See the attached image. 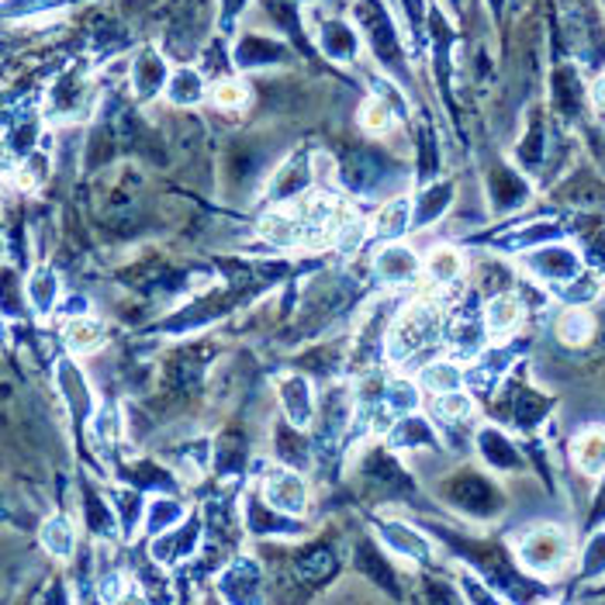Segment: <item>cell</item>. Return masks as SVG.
Returning a JSON list of instances; mask_svg holds the SVG:
<instances>
[{
  "label": "cell",
  "mask_w": 605,
  "mask_h": 605,
  "mask_svg": "<svg viewBox=\"0 0 605 605\" xmlns=\"http://www.w3.org/2000/svg\"><path fill=\"white\" fill-rule=\"evenodd\" d=\"M516 564L533 578H557L574 557V536L557 522H536L512 540Z\"/></svg>",
  "instance_id": "6da1fadb"
},
{
  "label": "cell",
  "mask_w": 605,
  "mask_h": 605,
  "mask_svg": "<svg viewBox=\"0 0 605 605\" xmlns=\"http://www.w3.org/2000/svg\"><path fill=\"white\" fill-rule=\"evenodd\" d=\"M439 332H443V322H439V308L433 301H412V305L401 308L391 322V329L385 336V356L391 363L415 360L433 347Z\"/></svg>",
  "instance_id": "7a4b0ae2"
},
{
  "label": "cell",
  "mask_w": 605,
  "mask_h": 605,
  "mask_svg": "<svg viewBox=\"0 0 605 605\" xmlns=\"http://www.w3.org/2000/svg\"><path fill=\"white\" fill-rule=\"evenodd\" d=\"M439 495L447 506H453L457 512L471 516V519H495L501 509H506V495L492 481V474H484L477 468H460L450 477H443Z\"/></svg>",
  "instance_id": "3957f363"
},
{
  "label": "cell",
  "mask_w": 605,
  "mask_h": 605,
  "mask_svg": "<svg viewBox=\"0 0 605 605\" xmlns=\"http://www.w3.org/2000/svg\"><path fill=\"white\" fill-rule=\"evenodd\" d=\"M339 180L350 194L377 201V194L398 187L401 173L395 167V159L385 156L380 149H356L347 164L339 167Z\"/></svg>",
  "instance_id": "277c9868"
},
{
  "label": "cell",
  "mask_w": 605,
  "mask_h": 605,
  "mask_svg": "<svg viewBox=\"0 0 605 605\" xmlns=\"http://www.w3.org/2000/svg\"><path fill=\"white\" fill-rule=\"evenodd\" d=\"M356 22L363 28V38H367V46L374 52V59L388 73H395L398 80H406L409 70L401 63V43H398V32H395V22L388 17V11L374 4V0H360L356 8Z\"/></svg>",
  "instance_id": "5b68a950"
},
{
  "label": "cell",
  "mask_w": 605,
  "mask_h": 605,
  "mask_svg": "<svg viewBox=\"0 0 605 605\" xmlns=\"http://www.w3.org/2000/svg\"><path fill=\"white\" fill-rule=\"evenodd\" d=\"M519 264L536 280H543V285L560 288V285H568V280H574L578 274H584V253L568 246L564 239H554V242H543V246L519 253Z\"/></svg>",
  "instance_id": "8992f818"
},
{
  "label": "cell",
  "mask_w": 605,
  "mask_h": 605,
  "mask_svg": "<svg viewBox=\"0 0 605 605\" xmlns=\"http://www.w3.org/2000/svg\"><path fill=\"white\" fill-rule=\"evenodd\" d=\"M205 533L208 530H205V519H201V512H191V516H184V522H177L173 530L153 536L149 557L156 564H164V568H177V564L191 560L201 550V543H205Z\"/></svg>",
  "instance_id": "52a82bcc"
},
{
  "label": "cell",
  "mask_w": 605,
  "mask_h": 605,
  "mask_svg": "<svg viewBox=\"0 0 605 605\" xmlns=\"http://www.w3.org/2000/svg\"><path fill=\"white\" fill-rule=\"evenodd\" d=\"M395 450L391 447H377L363 457L360 463V481L367 484V488L385 498V501H395V498H406L412 492V477L406 474V468L391 457Z\"/></svg>",
  "instance_id": "ba28073f"
},
{
  "label": "cell",
  "mask_w": 605,
  "mask_h": 605,
  "mask_svg": "<svg viewBox=\"0 0 605 605\" xmlns=\"http://www.w3.org/2000/svg\"><path fill=\"white\" fill-rule=\"evenodd\" d=\"M215 589L226 602H259L264 598V564L250 554L226 560V568L215 578Z\"/></svg>",
  "instance_id": "9c48e42d"
},
{
  "label": "cell",
  "mask_w": 605,
  "mask_h": 605,
  "mask_svg": "<svg viewBox=\"0 0 605 605\" xmlns=\"http://www.w3.org/2000/svg\"><path fill=\"white\" fill-rule=\"evenodd\" d=\"M259 495H264L274 509L288 512V516H305L308 512V481L301 477L294 468H270L259 477Z\"/></svg>",
  "instance_id": "30bf717a"
},
{
  "label": "cell",
  "mask_w": 605,
  "mask_h": 605,
  "mask_svg": "<svg viewBox=\"0 0 605 605\" xmlns=\"http://www.w3.org/2000/svg\"><path fill=\"white\" fill-rule=\"evenodd\" d=\"M315 164H308L305 156H291L285 159L267 180V201L277 208V205H298L301 197H305L318 180H315Z\"/></svg>",
  "instance_id": "8fae6325"
},
{
  "label": "cell",
  "mask_w": 605,
  "mask_h": 605,
  "mask_svg": "<svg viewBox=\"0 0 605 605\" xmlns=\"http://www.w3.org/2000/svg\"><path fill=\"white\" fill-rule=\"evenodd\" d=\"M426 274V264L419 259L412 246H401V242H388L385 250H377L374 256V277L388 288H412L419 285V277Z\"/></svg>",
  "instance_id": "7c38bea8"
},
{
  "label": "cell",
  "mask_w": 605,
  "mask_h": 605,
  "mask_svg": "<svg viewBox=\"0 0 605 605\" xmlns=\"http://www.w3.org/2000/svg\"><path fill=\"white\" fill-rule=\"evenodd\" d=\"M52 380H56L59 398L66 401V409H70L76 426H87L90 415H94V395H90V385H87V374L80 371L73 360H56Z\"/></svg>",
  "instance_id": "4fadbf2b"
},
{
  "label": "cell",
  "mask_w": 605,
  "mask_h": 605,
  "mask_svg": "<svg viewBox=\"0 0 605 605\" xmlns=\"http://www.w3.org/2000/svg\"><path fill=\"white\" fill-rule=\"evenodd\" d=\"M274 385H277V401H280V409H285V419H291L301 429H308L318 419V401H315L308 377L291 371V374H280Z\"/></svg>",
  "instance_id": "5bb4252c"
},
{
  "label": "cell",
  "mask_w": 605,
  "mask_h": 605,
  "mask_svg": "<svg viewBox=\"0 0 605 605\" xmlns=\"http://www.w3.org/2000/svg\"><path fill=\"white\" fill-rule=\"evenodd\" d=\"M506 409L512 415V422L522 433H536L543 422H547L554 401L547 395H540L530 385H519V380H509L506 385Z\"/></svg>",
  "instance_id": "9a60e30c"
},
{
  "label": "cell",
  "mask_w": 605,
  "mask_h": 605,
  "mask_svg": "<svg viewBox=\"0 0 605 605\" xmlns=\"http://www.w3.org/2000/svg\"><path fill=\"white\" fill-rule=\"evenodd\" d=\"M474 447L484 460V468H492L498 474H516V471L527 468L522 450L509 439V433L498 429V426H481L477 436H474Z\"/></svg>",
  "instance_id": "2e32d148"
},
{
  "label": "cell",
  "mask_w": 605,
  "mask_h": 605,
  "mask_svg": "<svg viewBox=\"0 0 605 605\" xmlns=\"http://www.w3.org/2000/svg\"><path fill=\"white\" fill-rule=\"evenodd\" d=\"M280 63H288V46L280 38H270L264 32H246L235 43V52H232L235 70H267Z\"/></svg>",
  "instance_id": "e0dca14e"
},
{
  "label": "cell",
  "mask_w": 605,
  "mask_h": 605,
  "mask_svg": "<svg viewBox=\"0 0 605 605\" xmlns=\"http://www.w3.org/2000/svg\"><path fill=\"white\" fill-rule=\"evenodd\" d=\"M242 519H246V530L253 536H301V522H294L298 516H288V512H280L274 509L270 501L264 495H250L246 498V512H242Z\"/></svg>",
  "instance_id": "ac0fdd59"
},
{
  "label": "cell",
  "mask_w": 605,
  "mask_h": 605,
  "mask_svg": "<svg viewBox=\"0 0 605 605\" xmlns=\"http://www.w3.org/2000/svg\"><path fill=\"white\" fill-rule=\"evenodd\" d=\"M274 457H277V463H285V468L308 471L312 460H315V447H312V439L305 436V429L294 426L291 419H277V426H274Z\"/></svg>",
  "instance_id": "d6986e66"
},
{
  "label": "cell",
  "mask_w": 605,
  "mask_h": 605,
  "mask_svg": "<svg viewBox=\"0 0 605 605\" xmlns=\"http://www.w3.org/2000/svg\"><path fill=\"white\" fill-rule=\"evenodd\" d=\"M488 194H492L495 211H498V215H509V211H516V208L527 205L530 194H533V187H530V180L522 177V170L498 164V167L488 173Z\"/></svg>",
  "instance_id": "ffe728a7"
},
{
  "label": "cell",
  "mask_w": 605,
  "mask_h": 605,
  "mask_svg": "<svg viewBox=\"0 0 605 605\" xmlns=\"http://www.w3.org/2000/svg\"><path fill=\"white\" fill-rule=\"evenodd\" d=\"M167 80H170V66L167 59L159 56L156 49H143L129 66V84L135 90L138 100H153L156 94L167 90Z\"/></svg>",
  "instance_id": "44dd1931"
},
{
  "label": "cell",
  "mask_w": 605,
  "mask_h": 605,
  "mask_svg": "<svg viewBox=\"0 0 605 605\" xmlns=\"http://www.w3.org/2000/svg\"><path fill=\"white\" fill-rule=\"evenodd\" d=\"M377 533H380V540L388 543V550H391L395 557H406V560H412V564H429V560H433L429 540L422 536L419 530L406 527V522L380 519V522H377Z\"/></svg>",
  "instance_id": "7402d4cb"
},
{
  "label": "cell",
  "mask_w": 605,
  "mask_h": 605,
  "mask_svg": "<svg viewBox=\"0 0 605 605\" xmlns=\"http://www.w3.org/2000/svg\"><path fill=\"white\" fill-rule=\"evenodd\" d=\"M87 76L80 70H66L49 90V118H76L87 111Z\"/></svg>",
  "instance_id": "603a6c76"
},
{
  "label": "cell",
  "mask_w": 605,
  "mask_h": 605,
  "mask_svg": "<svg viewBox=\"0 0 605 605\" xmlns=\"http://www.w3.org/2000/svg\"><path fill=\"white\" fill-rule=\"evenodd\" d=\"M385 439L391 450H439V436L433 429V422L419 412L395 419V426L388 429Z\"/></svg>",
  "instance_id": "cb8c5ba5"
},
{
  "label": "cell",
  "mask_w": 605,
  "mask_h": 605,
  "mask_svg": "<svg viewBox=\"0 0 605 605\" xmlns=\"http://www.w3.org/2000/svg\"><path fill=\"white\" fill-rule=\"evenodd\" d=\"M453 205V180H433L412 197V229H429Z\"/></svg>",
  "instance_id": "d4e9b609"
},
{
  "label": "cell",
  "mask_w": 605,
  "mask_h": 605,
  "mask_svg": "<svg viewBox=\"0 0 605 605\" xmlns=\"http://www.w3.org/2000/svg\"><path fill=\"white\" fill-rule=\"evenodd\" d=\"M353 564H356V571L360 574H367L377 589H388L395 598L401 595L398 592V571H395V564L385 557V550L377 547V543L371 540H356V547H353Z\"/></svg>",
  "instance_id": "484cf974"
},
{
  "label": "cell",
  "mask_w": 605,
  "mask_h": 605,
  "mask_svg": "<svg viewBox=\"0 0 605 605\" xmlns=\"http://www.w3.org/2000/svg\"><path fill=\"white\" fill-rule=\"evenodd\" d=\"M318 46L329 59H336V63H353L360 52V35L350 22H342V17H326V22L318 25Z\"/></svg>",
  "instance_id": "4316f807"
},
{
  "label": "cell",
  "mask_w": 605,
  "mask_h": 605,
  "mask_svg": "<svg viewBox=\"0 0 605 605\" xmlns=\"http://www.w3.org/2000/svg\"><path fill=\"white\" fill-rule=\"evenodd\" d=\"M571 460L584 477H605V429L584 426L571 439Z\"/></svg>",
  "instance_id": "83f0119b"
},
{
  "label": "cell",
  "mask_w": 605,
  "mask_h": 605,
  "mask_svg": "<svg viewBox=\"0 0 605 605\" xmlns=\"http://www.w3.org/2000/svg\"><path fill=\"white\" fill-rule=\"evenodd\" d=\"M522 315H527V305L516 291H498L484 301V326H488L492 336H509L519 329Z\"/></svg>",
  "instance_id": "f1b7e54d"
},
{
  "label": "cell",
  "mask_w": 605,
  "mask_h": 605,
  "mask_svg": "<svg viewBox=\"0 0 605 605\" xmlns=\"http://www.w3.org/2000/svg\"><path fill=\"white\" fill-rule=\"evenodd\" d=\"M371 229H374V239H380V242H395L406 235L412 229V197L409 194L388 197L385 205L377 208Z\"/></svg>",
  "instance_id": "f546056e"
},
{
  "label": "cell",
  "mask_w": 605,
  "mask_h": 605,
  "mask_svg": "<svg viewBox=\"0 0 605 605\" xmlns=\"http://www.w3.org/2000/svg\"><path fill=\"white\" fill-rule=\"evenodd\" d=\"M108 498H111V506H114V512H118L121 536H135V530L146 522V509H149L146 492L125 481V484H118V488H111Z\"/></svg>",
  "instance_id": "4dcf8cb0"
},
{
  "label": "cell",
  "mask_w": 605,
  "mask_h": 605,
  "mask_svg": "<svg viewBox=\"0 0 605 605\" xmlns=\"http://www.w3.org/2000/svg\"><path fill=\"white\" fill-rule=\"evenodd\" d=\"M463 274H468V259H463V253L453 246H439L426 256V277L439 291L463 285Z\"/></svg>",
  "instance_id": "1f68e13d"
},
{
  "label": "cell",
  "mask_w": 605,
  "mask_h": 605,
  "mask_svg": "<svg viewBox=\"0 0 605 605\" xmlns=\"http://www.w3.org/2000/svg\"><path fill=\"white\" fill-rule=\"evenodd\" d=\"M25 298L35 315L49 318L56 308H59V280H56V270L49 264H38L28 280H25Z\"/></svg>",
  "instance_id": "d6a6232c"
},
{
  "label": "cell",
  "mask_w": 605,
  "mask_h": 605,
  "mask_svg": "<svg viewBox=\"0 0 605 605\" xmlns=\"http://www.w3.org/2000/svg\"><path fill=\"white\" fill-rule=\"evenodd\" d=\"M595 329H598V322L589 312V305H568L560 312L557 326H554V332H557V339L564 342V347H589Z\"/></svg>",
  "instance_id": "836d02e7"
},
{
  "label": "cell",
  "mask_w": 605,
  "mask_h": 605,
  "mask_svg": "<svg viewBox=\"0 0 605 605\" xmlns=\"http://www.w3.org/2000/svg\"><path fill=\"white\" fill-rule=\"evenodd\" d=\"M246 460H250V450H246V439L239 433H221L211 447V471L218 477H239L246 471Z\"/></svg>",
  "instance_id": "e575fe53"
},
{
  "label": "cell",
  "mask_w": 605,
  "mask_h": 605,
  "mask_svg": "<svg viewBox=\"0 0 605 605\" xmlns=\"http://www.w3.org/2000/svg\"><path fill=\"white\" fill-rule=\"evenodd\" d=\"M332 574H336V554L329 547H322V543L294 554V581L312 584L315 589V584L329 581Z\"/></svg>",
  "instance_id": "d590c367"
},
{
  "label": "cell",
  "mask_w": 605,
  "mask_h": 605,
  "mask_svg": "<svg viewBox=\"0 0 605 605\" xmlns=\"http://www.w3.org/2000/svg\"><path fill=\"white\" fill-rule=\"evenodd\" d=\"M205 76L194 66H177L167 80V90L164 97L170 100L173 108H197L201 100H205Z\"/></svg>",
  "instance_id": "8d00e7d4"
},
{
  "label": "cell",
  "mask_w": 605,
  "mask_h": 605,
  "mask_svg": "<svg viewBox=\"0 0 605 605\" xmlns=\"http://www.w3.org/2000/svg\"><path fill=\"white\" fill-rule=\"evenodd\" d=\"M584 87H581V76H578V70L574 66H560L557 73H554V108H557V114H564V118H578V114H584Z\"/></svg>",
  "instance_id": "74e56055"
},
{
  "label": "cell",
  "mask_w": 605,
  "mask_h": 605,
  "mask_svg": "<svg viewBox=\"0 0 605 605\" xmlns=\"http://www.w3.org/2000/svg\"><path fill=\"white\" fill-rule=\"evenodd\" d=\"M463 385H468V371L457 367V360H433L419 371V388L429 395L460 391Z\"/></svg>",
  "instance_id": "f35d334b"
},
{
  "label": "cell",
  "mask_w": 605,
  "mask_h": 605,
  "mask_svg": "<svg viewBox=\"0 0 605 605\" xmlns=\"http://www.w3.org/2000/svg\"><path fill=\"white\" fill-rule=\"evenodd\" d=\"M38 536H43V547L56 560H70L73 550H76V527H73V519L63 516V512L49 516L43 522V530H38Z\"/></svg>",
  "instance_id": "ab89813d"
},
{
  "label": "cell",
  "mask_w": 605,
  "mask_h": 605,
  "mask_svg": "<svg viewBox=\"0 0 605 605\" xmlns=\"http://www.w3.org/2000/svg\"><path fill=\"white\" fill-rule=\"evenodd\" d=\"M63 342H66V350H70V353H76V356L94 353V350H100V342H105V326H100V322H97V318H90V315L66 318Z\"/></svg>",
  "instance_id": "60d3db41"
},
{
  "label": "cell",
  "mask_w": 605,
  "mask_h": 605,
  "mask_svg": "<svg viewBox=\"0 0 605 605\" xmlns=\"http://www.w3.org/2000/svg\"><path fill=\"white\" fill-rule=\"evenodd\" d=\"M84 519H87V530L94 536H114V533H121V522H118L114 506L100 498L87 481H84Z\"/></svg>",
  "instance_id": "b9f144b4"
},
{
  "label": "cell",
  "mask_w": 605,
  "mask_h": 605,
  "mask_svg": "<svg viewBox=\"0 0 605 605\" xmlns=\"http://www.w3.org/2000/svg\"><path fill=\"white\" fill-rule=\"evenodd\" d=\"M184 506L173 498V492H156V498H149V509H146V533L149 536H159V533H167L173 530L177 522H184Z\"/></svg>",
  "instance_id": "7bdbcfd3"
},
{
  "label": "cell",
  "mask_w": 605,
  "mask_h": 605,
  "mask_svg": "<svg viewBox=\"0 0 605 605\" xmlns=\"http://www.w3.org/2000/svg\"><path fill=\"white\" fill-rule=\"evenodd\" d=\"M121 481H129V484H135V488H143V492H177V477L167 468L153 463V460L129 463L125 474H121Z\"/></svg>",
  "instance_id": "ee69618b"
},
{
  "label": "cell",
  "mask_w": 605,
  "mask_h": 605,
  "mask_svg": "<svg viewBox=\"0 0 605 605\" xmlns=\"http://www.w3.org/2000/svg\"><path fill=\"white\" fill-rule=\"evenodd\" d=\"M516 156H519L522 170H530V173H536V167L547 159V121H543L540 111H533L530 129L522 135V146L516 149Z\"/></svg>",
  "instance_id": "f6af8a7d"
},
{
  "label": "cell",
  "mask_w": 605,
  "mask_h": 605,
  "mask_svg": "<svg viewBox=\"0 0 605 605\" xmlns=\"http://www.w3.org/2000/svg\"><path fill=\"white\" fill-rule=\"evenodd\" d=\"M380 401H385V409L401 419L419 409V380H406V377H395L388 380L385 388H380Z\"/></svg>",
  "instance_id": "bcb514c9"
},
{
  "label": "cell",
  "mask_w": 605,
  "mask_h": 605,
  "mask_svg": "<svg viewBox=\"0 0 605 605\" xmlns=\"http://www.w3.org/2000/svg\"><path fill=\"white\" fill-rule=\"evenodd\" d=\"M605 578V527L589 533V543L578 557V581H602Z\"/></svg>",
  "instance_id": "7dc6e473"
},
{
  "label": "cell",
  "mask_w": 605,
  "mask_h": 605,
  "mask_svg": "<svg viewBox=\"0 0 605 605\" xmlns=\"http://www.w3.org/2000/svg\"><path fill=\"white\" fill-rule=\"evenodd\" d=\"M554 291H557V298L564 301V305H589V301L598 298L602 280H598L595 270H584V274H578L574 280H568V285L554 288Z\"/></svg>",
  "instance_id": "c3c4849f"
},
{
  "label": "cell",
  "mask_w": 605,
  "mask_h": 605,
  "mask_svg": "<svg viewBox=\"0 0 605 605\" xmlns=\"http://www.w3.org/2000/svg\"><path fill=\"white\" fill-rule=\"evenodd\" d=\"M433 409L443 422H450V426H457V422H468L471 412H474V398L471 391H447V395H436Z\"/></svg>",
  "instance_id": "681fc988"
},
{
  "label": "cell",
  "mask_w": 605,
  "mask_h": 605,
  "mask_svg": "<svg viewBox=\"0 0 605 605\" xmlns=\"http://www.w3.org/2000/svg\"><path fill=\"white\" fill-rule=\"evenodd\" d=\"M211 100L221 111H242V105L250 100V87L242 84V80H218L211 90Z\"/></svg>",
  "instance_id": "f907efd6"
},
{
  "label": "cell",
  "mask_w": 605,
  "mask_h": 605,
  "mask_svg": "<svg viewBox=\"0 0 605 605\" xmlns=\"http://www.w3.org/2000/svg\"><path fill=\"white\" fill-rule=\"evenodd\" d=\"M56 312H63L66 318H76V315H87V298H63L59 301V308Z\"/></svg>",
  "instance_id": "816d5d0a"
},
{
  "label": "cell",
  "mask_w": 605,
  "mask_h": 605,
  "mask_svg": "<svg viewBox=\"0 0 605 605\" xmlns=\"http://www.w3.org/2000/svg\"><path fill=\"white\" fill-rule=\"evenodd\" d=\"M221 4H226V11H221V25H232V17L242 11V8H246V0H221Z\"/></svg>",
  "instance_id": "f5cc1de1"
},
{
  "label": "cell",
  "mask_w": 605,
  "mask_h": 605,
  "mask_svg": "<svg viewBox=\"0 0 605 605\" xmlns=\"http://www.w3.org/2000/svg\"><path fill=\"white\" fill-rule=\"evenodd\" d=\"M592 105L605 114V73L595 80V87H592Z\"/></svg>",
  "instance_id": "db71d44e"
}]
</instances>
